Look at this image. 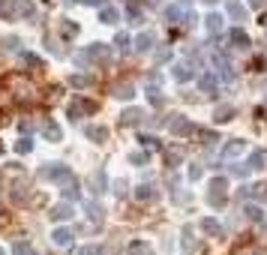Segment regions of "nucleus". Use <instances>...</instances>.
<instances>
[{
  "instance_id": "obj_20",
  "label": "nucleus",
  "mask_w": 267,
  "mask_h": 255,
  "mask_svg": "<svg viewBox=\"0 0 267 255\" xmlns=\"http://www.w3.org/2000/svg\"><path fill=\"white\" fill-rule=\"evenodd\" d=\"M141 117H144V111H141V108H126V111L120 114V126H135Z\"/></svg>"
},
{
  "instance_id": "obj_23",
  "label": "nucleus",
  "mask_w": 267,
  "mask_h": 255,
  "mask_svg": "<svg viewBox=\"0 0 267 255\" xmlns=\"http://www.w3.org/2000/svg\"><path fill=\"white\" fill-rule=\"evenodd\" d=\"M42 135H45L48 141H60V138H63V129H60L54 120H48V123L42 126Z\"/></svg>"
},
{
  "instance_id": "obj_3",
  "label": "nucleus",
  "mask_w": 267,
  "mask_h": 255,
  "mask_svg": "<svg viewBox=\"0 0 267 255\" xmlns=\"http://www.w3.org/2000/svg\"><path fill=\"white\" fill-rule=\"evenodd\" d=\"M225 201H228V180L216 177L210 183V192H207V204L210 207H225Z\"/></svg>"
},
{
  "instance_id": "obj_58",
  "label": "nucleus",
  "mask_w": 267,
  "mask_h": 255,
  "mask_svg": "<svg viewBox=\"0 0 267 255\" xmlns=\"http://www.w3.org/2000/svg\"><path fill=\"white\" fill-rule=\"evenodd\" d=\"M0 153H3V141H0Z\"/></svg>"
},
{
  "instance_id": "obj_36",
  "label": "nucleus",
  "mask_w": 267,
  "mask_h": 255,
  "mask_svg": "<svg viewBox=\"0 0 267 255\" xmlns=\"http://www.w3.org/2000/svg\"><path fill=\"white\" fill-rule=\"evenodd\" d=\"M69 84H72V87H78V90H84V87L90 84V78H87V75H81V72H78V75H72V78H69Z\"/></svg>"
},
{
  "instance_id": "obj_28",
  "label": "nucleus",
  "mask_w": 267,
  "mask_h": 255,
  "mask_svg": "<svg viewBox=\"0 0 267 255\" xmlns=\"http://www.w3.org/2000/svg\"><path fill=\"white\" fill-rule=\"evenodd\" d=\"M84 135H87L90 141H105V138H108V129H105V126H84Z\"/></svg>"
},
{
  "instance_id": "obj_26",
  "label": "nucleus",
  "mask_w": 267,
  "mask_h": 255,
  "mask_svg": "<svg viewBox=\"0 0 267 255\" xmlns=\"http://www.w3.org/2000/svg\"><path fill=\"white\" fill-rule=\"evenodd\" d=\"M195 252V237H192V225L183 228V255H192Z\"/></svg>"
},
{
  "instance_id": "obj_6",
  "label": "nucleus",
  "mask_w": 267,
  "mask_h": 255,
  "mask_svg": "<svg viewBox=\"0 0 267 255\" xmlns=\"http://www.w3.org/2000/svg\"><path fill=\"white\" fill-rule=\"evenodd\" d=\"M165 126H168V132L177 135V138H186L189 132H192V123H189L183 114H171V117L165 120Z\"/></svg>"
},
{
  "instance_id": "obj_46",
  "label": "nucleus",
  "mask_w": 267,
  "mask_h": 255,
  "mask_svg": "<svg viewBox=\"0 0 267 255\" xmlns=\"http://www.w3.org/2000/svg\"><path fill=\"white\" fill-rule=\"evenodd\" d=\"M249 171H252L249 165H231V174L234 177H249Z\"/></svg>"
},
{
  "instance_id": "obj_18",
  "label": "nucleus",
  "mask_w": 267,
  "mask_h": 255,
  "mask_svg": "<svg viewBox=\"0 0 267 255\" xmlns=\"http://www.w3.org/2000/svg\"><path fill=\"white\" fill-rule=\"evenodd\" d=\"M228 39H231V45H237V48H249V36H246V30H243V27H231Z\"/></svg>"
},
{
  "instance_id": "obj_2",
  "label": "nucleus",
  "mask_w": 267,
  "mask_h": 255,
  "mask_svg": "<svg viewBox=\"0 0 267 255\" xmlns=\"http://www.w3.org/2000/svg\"><path fill=\"white\" fill-rule=\"evenodd\" d=\"M39 177H42V180H51V183L60 186V183H66V180L75 177V174L69 171V165H63V162H51V165H42V168H39Z\"/></svg>"
},
{
  "instance_id": "obj_12",
  "label": "nucleus",
  "mask_w": 267,
  "mask_h": 255,
  "mask_svg": "<svg viewBox=\"0 0 267 255\" xmlns=\"http://www.w3.org/2000/svg\"><path fill=\"white\" fill-rule=\"evenodd\" d=\"M90 189H93L96 195H102V192H108V174H105L102 168L90 174Z\"/></svg>"
},
{
  "instance_id": "obj_37",
  "label": "nucleus",
  "mask_w": 267,
  "mask_h": 255,
  "mask_svg": "<svg viewBox=\"0 0 267 255\" xmlns=\"http://www.w3.org/2000/svg\"><path fill=\"white\" fill-rule=\"evenodd\" d=\"M243 213H246V219H261V207H255V204H243Z\"/></svg>"
},
{
  "instance_id": "obj_54",
  "label": "nucleus",
  "mask_w": 267,
  "mask_h": 255,
  "mask_svg": "<svg viewBox=\"0 0 267 255\" xmlns=\"http://www.w3.org/2000/svg\"><path fill=\"white\" fill-rule=\"evenodd\" d=\"M81 3H90V6H105V0H81Z\"/></svg>"
},
{
  "instance_id": "obj_39",
  "label": "nucleus",
  "mask_w": 267,
  "mask_h": 255,
  "mask_svg": "<svg viewBox=\"0 0 267 255\" xmlns=\"http://www.w3.org/2000/svg\"><path fill=\"white\" fill-rule=\"evenodd\" d=\"M147 99L159 108V105H162V93H159V87H147Z\"/></svg>"
},
{
  "instance_id": "obj_50",
  "label": "nucleus",
  "mask_w": 267,
  "mask_h": 255,
  "mask_svg": "<svg viewBox=\"0 0 267 255\" xmlns=\"http://www.w3.org/2000/svg\"><path fill=\"white\" fill-rule=\"evenodd\" d=\"M75 63H78V66H87V63H90V54H87V48L75 54Z\"/></svg>"
},
{
  "instance_id": "obj_1",
  "label": "nucleus",
  "mask_w": 267,
  "mask_h": 255,
  "mask_svg": "<svg viewBox=\"0 0 267 255\" xmlns=\"http://www.w3.org/2000/svg\"><path fill=\"white\" fill-rule=\"evenodd\" d=\"M213 66H216V78H219V81L231 84V81L237 78V72H234V63L228 60V54H225V51H219V48H216V54H213Z\"/></svg>"
},
{
  "instance_id": "obj_34",
  "label": "nucleus",
  "mask_w": 267,
  "mask_h": 255,
  "mask_svg": "<svg viewBox=\"0 0 267 255\" xmlns=\"http://www.w3.org/2000/svg\"><path fill=\"white\" fill-rule=\"evenodd\" d=\"M114 45H117L120 51H129V45H132V39H129V36H126V33H117V36H114Z\"/></svg>"
},
{
  "instance_id": "obj_13",
  "label": "nucleus",
  "mask_w": 267,
  "mask_h": 255,
  "mask_svg": "<svg viewBox=\"0 0 267 255\" xmlns=\"http://www.w3.org/2000/svg\"><path fill=\"white\" fill-rule=\"evenodd\" d=\"M198 228H201L204 234H210V237H222V234H225V228L213 219V216H204V219L198 222Z\"/></svg>"
},
{
  "instance_id": "obj_59",
  "label": "nucleus",
  "mask_w": 267,
  "mask_h": 255,
  "mask_svg": "<svg viewBox=\"0 0 267 255\" xmlns=\"http://www.w3.org/2000/svg\"><path fill=\"white\" fill-rule=\"evenodd\" d=\"M63 3H72V0H63Z\"/></svg>"
},
{
  "instance_id": "obj_35",
  "label": "nucleus",
  "mask_w": 267,
  "mask_h": 255,
  "mask_svg": "<svg viewBox=\"0 0 267 255\" xmlns=\"http://www.w3.org/2000/svg\"><path fill=\"white\" fill-rule=\"evenodd\" d=\"M12 255H33V252H30V243H27V240H15Z\"/></svg>"
},
{
  "instance_id": "obj_4",
  "label": "nucleus",
  "mask_w": 267,
  "mask_h": 255,
  "mask_svg": "<svg viewBox=\"0 0 267 255\" xmlns=\"http://www.w3.org/2000/svg\"><path fill=\"white\" fill-rule=\"evenodd\" d=\"M93 111H96V102H90V99H75V102H69V108H66V114H69L72 123L81 120L84 114H93Z\"/></svg>"
},
{
  "instance_id": "obj_27",
  "label": "nucleus",
  "mask_w": 267,
  "mask_h": 255,
  "mask_svg": "<svg viewBox=\"0 0 267 255\" xmlns=\"http://www.w3.org/2000/svg\"><path fill=\"white\" fill-rule=\"evenodd\" d=\"M126 18H129L132 24H141V21H144V12H141V6H138V3H132V0L126 3Z\"/></svg>"
},
{
  "instance_id": "obj_9",
  "label": "nucleus",
  "mask_w": 267,
  "mask_h": 255,
  "mask_svg": "<svg viewBox=\"0 0 267 255\" xmlns=\"http://www.w3.org/2000/svg\"><path fill=\"white\" fill-rule=\"evenodd\" d=\"M243 150H246V141L243 138H231L222 147V159H237V156H243Z\"/></svg>"
},
{
  "instance_id": "obj_5",
  "label": "nucleus",
  "mask_w": 267,
  "mask_h": 255,
  "mask_svg": "<svg viewBox=\"0 0 267 255\" xmlns=\"http://www.w3.org/2000/svg\"><path fill=\"white\" fill-rule=\"evenodd\" d=\"M165 21H168V24H174V27H183V24H192L195 18L189 15L180 3H171V6L165 9Z\"/></svg>"
},
{
  "instance_id": "obj_55",
  "label": "nucleus",
  "mask_w": 267,
  "mask_h": 255,
  "mask_svg": "<svg viewBox=\"0 0 267 255\" xmlns=\"http://www.w3.org/2000/svg\"><path fill=\"white\" fill-rule=\"evenodd\" d=\"M261 234H264V237H267V219H264V222H261Z\"/></svg>"
},
{
  "instance_id": "obj_49",
  "label": "nucleus",
  "mask_w": 267,
  "mask_h": 255,
  "mask_svg": "<svg viewBox=\"0 0 267 255\" xmlns=\"http://www.w3.org/2000/svg\"><path fill=\"white\" fill-rule=\"evenodd\" d=\"M0 45H3L6 51H15V48H18V39H15V36H6V39L0 42Z\"/></svg>"
},
{
  "instance_id": "obj_42",
  "label": "nucleus",
  "mask_w": 267,
  "mask_h": 255,
  "mask_svg": "<svg viewBox=\"0 0 267 255\" xmlns=\"http://www.w3.org/2000/svg\"><path fill=\"white\" fill-rule=\"evenodd\" d=\"M60 33H63V36H75V33H78V24L63 21V24H60Z\"/></svg>"
},
{
  "instance_id": "obj_25",
  "label": "nucleus",
  "mask_w": 267,
  "mask_h": 255,
  "mask_svg": "<svg viewBox=\"0 0 267 255\" xmlns=\"http://www.w3.org/2000/svg\"><path fill=\"white\" fill-rule=\"evenodd\" d=\"M51 240H54V246H69L72 231H69V228H54V231H51Z\"/></svg>"
},
{
  "instance_id": "obj_48",
  "label": "nucleus",
  "mask_w": 267,
  "mask_h": 255,
  "mask_svg": "<svg viewBox=\"0 0 267 255\" xmlns=\"http://www.w3.org/2000/svg\"><path fill=\"white\" fill-rule=\"evenodd\" d=\"M75 255H102V249H99V246H81Z\"/></svg>"
},
{
  "instance_id": "obj_16",
  "label": "nucleus",
  "mask_w": 267,
  "mask_h": 255,
  "mask_svg": "<svg viewBox=\"0 0 267 255\" xmlns=\"http://www.w3.org/2000/svg\"><path fill=\"white\" fill-rule=\"evenodd\" d=\"M60 192H63L66 198H75V201H78V198H81V186H78V180L69 177L66 183H60Z\"/></svg>"
},
{
  "instance_id": "obj_45",
  "label": "nucleus",
  "mask_w": 267,
  "mask_h": 255,
  "mask_svg": "<svg viewBox=\"0 0 267 255\" xmlns=\"http://www.w3.org/2000/svg\"><path fill=\"white\" fill-rule=\"evenodd\" d=\"M129 162H132V165H138V168H141V165H144V162H147V153H138V150H135V153H129Z\"/></svg>"
},
{
  "instance_id": "obj_24",
  "label": "nucleus",
  "mask_w": 267,
  "mask_h": 255,
  "mask_svg": "<svg viewBox=\"0 0 267 255\" xmlns=\"http://www.w3.org/2000/svg\"><path fill=\"white\" fill-rule=\"evenodd\" d=\"M252 171H261L264 165H267V153L264 150H252V156H249V162H246Z\"/></svg>"
},
{
  "instance_id": "obj_40",
  "label": "nucleus",
  "mask_w": 267,
  "mask_h": 255,
  "mask_svg": "<svg viewBox=\"0 0 267 255\" xmlns=\"http://www.w3.org/2000/svg\"><path fill=\"white\" fill-rule=\"evenodd\" d=\"M15 150H18V153H30V150H33V141H30V135H27V138H21V141L15 144Z\"/></svg>"
},
{
  "instance_id": "obj_52",
  "label": "nucleus",
  "mask_w": 267,
  "mask_h": 255,
  "mask_svg": "<svg viewBox=\"0 0 267 255\" xmlns=\"http://www.w3.org/2000/svg\"><path fill=\"white\" fill-rule=\"evenodd\" d=\"M21 57H24V63H33V66H39V57H36V54H27V51H24Z\"/></svg>"
},
{
  "instance_id": "obj_47",
  "label": "nucleus",
  "mask_w": 267,
  "mask_h": 255,
  "mask_svg": "<svg viewBox=\"0 0 267 255\" xmlns=\"http://www.w3.org/2000/svg\"><path fill=\"white\" fill-rule=\"evenodd\" d=\"M255 192H258V186H240V192H237V198L243 201V198H252Z\"/></svg>"
},
{
  "instance_id": "obj_57",
  "label": "nucleus",
  "mask_w": 267,
  "mask_h": 255,
  "mask_svg": "<svg viewBox=\"0 0 267 255\" xmlns=\"http://www.w3.org/2000/svg\"><path fill=\"white\" fill-rule=\"evenodd\" d=\"M252 6H264V0H252Z\"/></svg>"
},
{
  "instance_id": "obj_17",
  "label": "nucleus",
  "mask_w": 267,
  "mask_h": 255,
  "mask_svg": "<svg viewBox=\"0 0 267 255\" xmlns=\"http://www.w3.org/2000/svg\"><path fill=\"white\" fill-rule=\"evenodd\" d=\"M135 198H138V201H147V204H150V201H156V198H159V192H156V186H150V183H141V186L135 189Z\"/></svg>"
},
{
  "instance_id": "obj_22",
  "label": "nucleus",
  "mask_w": 267,
  "mask_h": 255,
  "mask_svg": "<svg viewBox=\"0 0 267 255\" xmlns=\"http://www.w3.org/2000/svg\"><path fill=\"white\" fill-rule=\"evenodd\" d=\"M87 54H90V60H108V57H111V51H108V45H105V42L90 45V48H87Z\"/></svg>"
},
{
  "instance_id": "obj_29",
  "label": "nucleus",
  "mask_w": 267,
  "mask_h": 255,
  "mask_svg": "<svg viewBox=\"0 0 267 255\" xmlns=\"http://www.w3.org/2000/svg\"><path fill=\"white\" fill-rule=\"evenodd\" d=\"M114 96H117V99H126V102H129V99L135 96V87H132L129 81H123V84H117V87H114Z\"/></svg>"
},
{
  "instance_id": "obj_15",
  "label": "nucleus",
  "mask_w": 267,
  "mask_h": 255,
  "mask_svg": "<svg viewBox=\"0 0 267 255\" xmlns=\"http://www.w3.org/2000/svg\"><path fill=\"white\" fill-rule=\"evenodd\" d=\"M84 213L90 216V222H102L105 219V207L99 201H84Z\"/></svg>"
},
{
  "instance_id": "obj_10",
  "label": "nucleus",
  "mask_w": 267,
  "mask_h": 255,
  "mask_svg": "<svg viewBox=\"0 0 267 255\" xmlns=\"http://www.w3.org/2000/svg\"><path fill=\"white\" fill-rule=\"evenodd\" d=\"M72 213H75V210H72V204H66V201H63V204H54V207L48 210L51 222H66V219H72Z\"/></svg>"
},
{
  "instance_id": "obj_53",
  "label": "nucleus",
  "mask_w": 267,
  "mask_h": 255,
  "mask_svg": "<svg viewBox=\"0 0 267 255\" xmlns=\"http://www.w3.org/2000/svg\"><path fill=\"white\" fill-rule=\"evenodd\" d=\"M18 129H21V132H27V135H30V129H33V123H30V120H21V123H18Z\"/></svg>"
},
{
  "instance_id": "obj_33",
  "label": "nucleus",
  "mask_w": 267,
  "mask_h": 255,
  "mask_svg": "<svg viewBox=\"0 0 267 255\" xmlns=\"http://www.w3.org/2000/svg\"><path fill=\"white\" fill-rule=\"evenodd\" d=\"M138 141L144 144V147H150V150H159V138L156 135H138Z\"/></svg>"
},
{
  "instance_id": "obj_8",
  "label": "nucleus",
  "mask_w": 267,
  "mask_h": 255,
  "mask_svg": "<svg viewBox=\"0 0 267 255\" xmlns=\"http://www.w3.org/2000/svg\"><path fill=\"white\" fill-rule=\"evenodd\" d=\"M198 90L207 93V96H213V93L219 90V78H216V72H201V75H198Z\"/></svg>"
},
{
  "instance_id": "obj_31",
  "label": "nucleus",
  "mask_w": 267,
  "mask_h": 255,
  "mask_svg": "<svg viewBox=\"0 0 267 255\" xmlns=\"http://www.w3.org/2000/svg\"><path fill=\"white\" fill-rule=\"evenodd\" d=\"M228 12H231V18H237V21H246V6L237 3V0H231V3H228Z\"/></svg>"
},
{
  "instance_id": "obj_11",
  "label": "nucleus",
  "mask_w": 267,
  "mask_h": 255,
  "mask_svg": "<svg viewBox=\"0 0 267 255\" xmlns=\"http://www.w3.org/2000/svg\"><path fill=\"white\" fill-rule=\"evenodd\" d=\"M234 114H237V108L228 105V102H222V105H216L213 120H216V123H228V120H234Z\"/></svg>"
},
{
  "instance_id": "obj_38",
  "label": "nucleus",
  "mask_w": 267,
  "mask_h": 255,
  "mask_svg": "<svg viewBox=\"0 0 267 255\" xmlns=\"http://www.w3.org/2000/svg\"><path fill=\"white\" fill-rule=\"evenodd\" d=\"M198 135H201V141H204V147H210V144H216V141H219V135H216V132H210V129H201Z\"/></svg>"
},
{
  "instance_id": "obj_41",
  "label": "nucleus",
  "mask_w": 267,
  "mask_h": 255,
  "mask_svg": "<svg viewBox=\"0 0 267 255\" xmlns=\"http://www.w3.org/2000/svg\"><path fill=\"white\" fill-rule=\"evenodd\" d=\"M126 252H129V255H141V252H147V243H144V240H135V243H129Z\"/></svg>"
},
{
  "instance_id": "obj_21",
  "label": "nucleus",
  "mask_w": 267,
  "mask_h": 255,
  "mask_svg": "<svg viewBox=\"0 0 267 255\" xmlns=\"http://www.w3.org/2000/svg\"><path fill=\"white\" fill-rule=\"evenodd\" d=\"M99 21L102 24H117L120 21V12L114 9V6H99Z\"/></svg>"
},
{
  "instance_id": "obj_56",
  "label": "nucleus",
  "mask_w": 267,
  "mask_h": 255,
  "mask_svg": "<svg viewBox=\"0 0 267 255\" xmlns=\"http://www.w3.org/2000/svg\"><path fill=\"white\" fill-rule=\"evenodd\" d=\"M201 3H207V6H216V3H219V0H201Z\"/></svg>"
},
{
  "instance_id": "obj_51",
  "label": "nucleus",
  "mask_w": 267,
  "mask_h": 255,
  "mask_svg": "<svg viewBox=\"0 0 267 255\" xmlns=\"http://www.w3.org/2000/svg\"><path fill=\"white\" fill-rule=\"evenodd\" d=\"M129 189V183H126V180H114V192H117V195H123Z\"/></svg>"
},
{
  "instance_id": "obj_43",
  "label": "nucleus",
  "mask_w": 267,
  "mask_h": 255,
  "mask_svg": "<svg viewBox=\"0 0 267 255\" xmlns=\"http://www.w3.org/2000/svg\"><path fill=\"white\" fill-rule=\"evenodd\" d=\"M204 177V165H189V180H201Z\"/></svg>"
},
{
  "instance_id": "obj_60",
  "label": "nucleus",
  "mask_w": 267,
  "mask_h": 255,
  "mask_svg": "<svg viewBox=\"0 0 267 255\" xmlns=\"http://www.w3.org/2000/svg\"><path fill=\"white\" fill-rule=\"evenodd\" d=\"M0 255H6V252H3V249H0Z\"/></svg>"
},
{
  "instance_id": "obj_30",
  "label": "nucleus",
  "mask_w": 267,
  "mask_h": 255,
  "mask_svg": "<svg viewBox=\"0 0 267 255\" xmlns=\"http://www.w3.org/2000/svg\"><path fill=\"white\" fill-rule=\"evenodd\" d=\"M204 24H207V30H210L213 36H216V33L222 30V15H216V12H210V15L204 18Z\"/></svg>"
},
{
  "instance_id": "obj_19",
  "label": "nucleus",
  "mask_w": 267,
  "mask_h": 255,
  "mask_svg": "<svg viewBox=\"0 0 267 255\" xmlns=\"http://www.w3.org/2000/svg\"><path fill=\"white\" fill-rule=\"evenodd\" d=\"M171 75H174V81H180V84H186L189 78H192V75H195V72H192V69H189L186 63H177V66H171Z\"/></svg>"
},
{
  "instance_id": "obj_44",
  "label": "nucleus",
  "mask_w": 267,
  "mask_h": 255,
  "mask_svg": "<svg viewBox=\"0 0 267 255\" xmlns=\"http://www.w3.org/2000/svg\"><path fill=\"white\" fill-rule=\"evenodd\" d=\"M180 159H183V150H168V165H171V168H177Z\"/></svg>"
},
{
  "instance_id": "obj_7",
  "label": "nucleus",
  "mask_w": 267,
  "mask_h": 255,
  "mask_svg": "<svg viewBox=\"0 0 267 255\" xmlns=\"http://www.w3.org/2000/svg\"><path fill=\"white\" fill-rule=\"evenodd\" d=\"M9 6H12V21H18V18H36V6L30 3V0H9Z\"/></svg>"
},
{
  "instance_id": "obj_32",
  "label": "nucleus",
  "mask_w": 267,
  "mask_h": 255,
  "mask_svg": "<svg viewBox=\"0 0 267 255\" xmlns=\"http://www.w3.org/2000/svg\"><path fill=\"white\" fill-rule=\"evenodd\" d=\"M27 195H30V189H27L24 183H15V186H12V201H15V204H24Z\"/></svg>"
},
{
  "instance_id": "obj_14",
  "label": "nucleus",
  "mask_w": 267,
  "mask_h": 255,
  "mask_svg": "<svg viewBox=\"0 0 267 255\" xmlns=\"http://www.w3.org/2000/svg\"><path fill=\"white\" fill-rule=\"evenodd\" d=\"M153 45H156V36H153V33H141L138 39H135V51H138V54L153 51Z\"/></svg>"
}]
</instances>
